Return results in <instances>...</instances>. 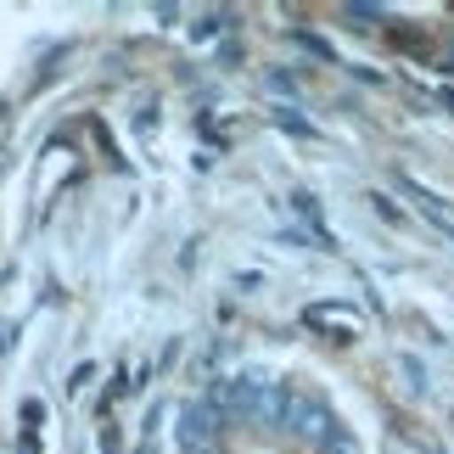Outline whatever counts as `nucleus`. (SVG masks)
Returning a JSON list of instances; mask_svg holds the SVG:
<instances>
[{
	"label": "nucleus",
	"mask_w": 454,
	"mask_h": 454,
	"mask_svg": "<svg viewBox=\"0 0 454 454\" xmlns=\"http://www.w3.org/2000/svg\"><path fill=\"white\" fill-rule=\"evenodd\" d=\"M275 427H286V432H298L303 443L314 449H325L331 438H337V415H331L314 393H298V387H275Z\"/></svg>",
	"instance_id": "obj_1"
},
{
	"label": "nucleus",
	"mask_w": 454,
	"mask_h": 454,
	"mask_svg": "<svg viewBox=\"0 0 454 454\" xmlns=\"http://www.w3.org/2000/svg\"><path fill=\"white\" fill-rule=\"evenodd\" d=\"M292 207L303 214V224L314 231V241H325V247H331V231H325V219H320V202H314V197H303V191H298V197H292Z\"/></svg>",
	"instance_id": "obj_3"
},
{
	"label": "nucleus",
	"mask_w": 454,
	"mask_h": 454,
	"mask_svg": "<svg viewBox=\"0 0 454 454\" xmlns=\"http://www.w3.org/2000/svg\"><path fill=\"white\" fill-rule=\"evenodd\" d=\"M303 320H309V325H320V331H331L337 342H354V337H359V314L348 309V303H309V309H303Z\"/></svg>",
	"instance_id": "obj_2"
},
{
	"label": "nucleus",
	"mask_w": 454,
	"mask_h": 454,
	"mask_svg": "<svg viewBox=\"0 0 454 454\" xmlns=\"http://www.w3.org/2000/svg\"><path fill=\"white\" fill-rule=\"evenodd\" d=\"M0 129H6V124H0Z\"/></svg>",
	"instance_id": "obj_4"
}]
</instances>
